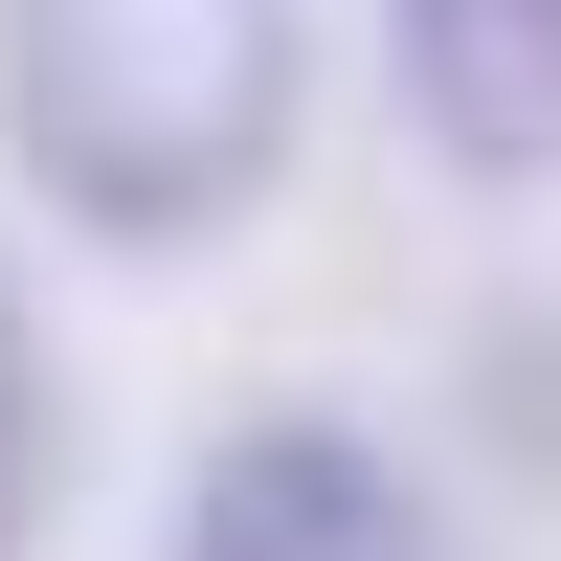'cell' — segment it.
Masks as SVG:
<instances>
[{
    "instance_id": "1",
    "label": "cell",
    "mask_w": 561,
    "mask_h": 561,
    "mask_svg": "<svg viewBox=\"0 0 561 561\" xmlns=\"http://www.w3.org/2000/svg\"><path fill=\"white\" fill-rule=\"evenodd\" d=\"M314 113V0H0V158L45 225L180 270L293 180Z\"/></svg>"
},
{
    "instance_id": "2",
    "label": "cell",
    "mask_w": 561,
    "mask_h": 561,
    "mask_svg": "<svg viewBox=\"0 0 561 561\" xmlns=\"http://www.w3.org/2000/svg\"><path fill=\"white\" fill-rule=\"evenodd\" d=\"M180 561H449V517L404 494V449H382V427L270 404V427H225V449H203Z\"/></svg>"
},
{
    "instance_id": "3",
    "label": "cell",
    "mask_w": 561,
    "mask_h": 561,
    "mask_svg": "<svg viewBox=\"0 0 561 561\" xmlns=\"http://www.w3.org/2000/svg\"><path fill=\"white\" fill-rule=\"evenodd\" d=\"M382 90L427 158L561 180V0H382Z\"/></svg>"
},
{
    "instance_id": "4",
    "label": "cell",
    "mask_w": 561,
    "mask_h": 561,
    "mask_svg": "<svg viewBox=\"0 0 561 561\" xmlns=\"http://www.w3.org/2000/svg\"><path fill=\"white\" fill-rule=\"evenodd\" d=\"M45 472H68V382H45V314H23V270H0V561L45 539Z\"/></svg>"
}]
</instances>
